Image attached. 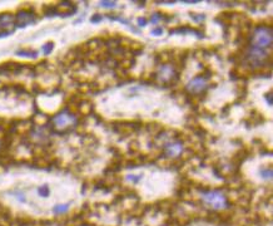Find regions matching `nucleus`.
I'll list each match as a JSON object with an SVG mask.
<instances>
[{"label": "nucleus", "instance_id": "nucleus-1", "mask_svg": "<svg viewBox=\"0 0 273 226\" xmlns=\"http://www.w3.org/2000/svg\"><path fill=\"white\" fill-rule=\"evenodd\" d=\"M272 40H273V31L269 27H258L255 29L252 36H251V47L271 50L272 48Z\"/></svg>", "mask_w": 273, "mask_h": 226}, {"label": "nucleus", "instance_id": "nucleus-2", "mask_svg": "<svg viewBox=\"0 0 273 226\" xmlns=\"http://www.w3.org/2000/svg\"><path fill=\"white\" fill-rule=\"evenodd\" d=\"M202 200L206 205H208L209 207L214 210H221V209H226L228 206V200L227 197L219 192V191H204L202 194Z\"/></svg>", "mask_w": 273, "mask_h": 226}, {"label": "nucleus", "instance_id": "nucleus-3", "mask_svg": "<svg viewBox=\"0 0 273 226\" xmlns=\"http://www.w3.org/2000/svg\"><path fill=\"white\" fill-rule=\"evenodd\" d=\"M53 123H54V126H55L56 128L64 129V128L70 127V126H73V124L75 123V117L71 116L70 113H68V112H62V113H59L58 116L54 117Z\"/></svg>", "mask_w": 273, "mask_h": 226}, {"label": "nucleus", "instance_id": "nucleus-4", "mask_svg": "<svg viewBox=\"0 0 273 226\" xmlns=\"http://www.w3.org/2000/svg\"><path fill=\"white\" fill-rule=\"evenodd\" d=\"M15 25V16L11 14L4 13L0 14V36H5L11 33L10 27Z\"/></svg>", "mask_w": 273, "mask_h": 226}, {"label": "nucleus", "instance_id": "nucleus-5", "mask_svg": "<svg viewBox=\"0 0 273 226\" xmlns=\"http://www.w3.org/2000/svg\"><path fill=\"white\" fill-rule=\"evenodd\" d=\"M207 88V79L204 77H197L187 84V90L192 94H199Z\"/></svg>", "mask_w": 273, "mask_h": 226}, {"label": "nucleus", "instance_id": "nucleus-6", "mask_svg": "<svg viewBox=\"0 0 273 226\" xmlns=\"http://www.w3.org/2000/svg\"><path fill=\"white\" fill-rule=\"evenodd\" d=\"M33 22H34V15L30 11H25V10L19 11L18 15L15 16V25L19 28H24Z\"/></svg>", "mask_w": 273, "mask_h": 226}, {"label": "nucleus", "instance_id": "nucleus-7", "mask_svg": "<svg viewBox=\"0 0 273 226\" xmlns=\"http://www.w3.org/2000/svg\"><path fill=\"white\" fill-rule=\"evenodd\" d=\"M174 74H175V72H174V69H173L172 67H169V65H163V67H161L159 70H158V78L162 79V81H164V82H168V81H170V79L174 77Z\"/></svg>", "mask_w": 273, "mask_h": 226}, {"label": "nucleus", "instance_id": "nucleus-8", "mask_svg": "<svg viewBox=\"0 0 273 226\" xmlns=\"http://www.w3.org/2000/svg\"><path fill=\"white\" fill-rule=\"evenodd\" d=\"M165 149H167V153H168L169 156L175 157V156H178V155L182 152V146H181L179 143H170V144L167 146Z\"/></svg>", "mask_w": 273, "mask_h": 226}, {"label": "nucleus", "instance_id": "nucleus-9", "mask_svg": "<svg viewBox=\"0 0 273 226\" xmlns=\"http://www.w3.org/2000/svg\"><path fill=\"white\" fill-rule=\"evenodd\" d=\"M38 192H39V195H40L42 197H48L49 194H50V190H49V187L47 185H44V186L38 188Z\"/></svg>", "mask_w": 273, "mask_h": 226}, {"label": "nucleus", "instance_id": "nucleus-10", "mask_svg": "<svg viewBox=\"0 0 273 226\" xmlns=\"http://www.w3.org/2000/svg\"><path fill=\"white\" fill-rule=\"evenodd\" d=\"M68 210V205H58L54 207V212L55 214H63Z\"/></svg>", "mask_w": 273, "mask_h": 226}, {"label": "nucleus", "instance_id": "nucleus-11", "mask_svg": "<svg viewBox=\"0 0 273 226\" xmlns=\"http://www.w3.org/2000/svg\"><path fill=\"white\" fill-rule=\"evenodd\" d=\"M18 54L19 55H26V56H36L35 52H26V50H19Z\"/></svg>", "mask_w": 273, "mask_h": 226}, {"label": "nucleus", "instance_id": "nucleus-12", "mask_svg": "<svg viewBox=\"0 0 273 226\" xmlns=\"http://www.w3.org/2000/svg\"><path fill=\"white\" fill-rule=\"evenodd\" d=\"M51 47H53V43H48V44H45V45L43 47V52H44L45 54H49V53L51 52Z\"/></svg>", "mask_w": 273, "mask_h": 226}, {"label": "nucleus", "instance_id": "nucleus-13", "mask_svg": "<svg viewBox=\"0 0 273 226\" xmlns=\"http://www.w3.org/2000/svg\"><path fill=\"white\" fill-rule=\"evenodd\" d=\"M100 5H103V6H108V8H113V6L115 5V3H113V2H102Z\"/></svg>", "mask_w": 273, "mask_h": 226}, {"label": "nucleus", "instance_id": "nucleus-14", "mask_svg": "<svg viewBox=\"0 0 273 226\" xmlns=\"http://www.w3.org/2000/svg\"><path fill=\"white\" fill-rule=\"evenodd\" d=\"M100 20V15H95V16H93V19H92V22L94 23V22H99Z\"/></svg>", "mask_w": 273, "mask_h": 226}, {"label": "nucleus", "instance_id": "nucleus-15", "mask_svg": "<svg viewBox=\"0 0 273 226\" xmlns=\"http://www.w3.org/2000/svg\"><path fill=\"white\" fill-rule=\"evenodd\" d=\"M162 33V29H155V30H153V34H155V35H158V34H161Z\"/></svg>", "mask_w": 273, "mask_h": 226}, {"label": "nucleus", "instance_id": "nucleus-16", "mask_svg": "<svg viewBox=\"0 0 273 226\" xmlns=\"http://www.w3.org/2000/svg\"><path fill=\"white\" fill-rule=\"evenodd\" d=\"M139 24H141V25H144V24H145V20H143V19H139Z\"/></svg>", "mask_w": 273, "mask_h": 226}, {"label": "nucleus", "instance_id": "nucleus-17", "mask_svg": "<svg viewBox=\"0 0 273 226\" xmlns=\"http://www.w3.org/2000/svg\"><path fill=\"white\" fill-rule=\"evenodd\" d=\"M83 226H87V225H83Z\"/></svg>", "mask_w": 273, "mask_h": 226}]
</instances>
